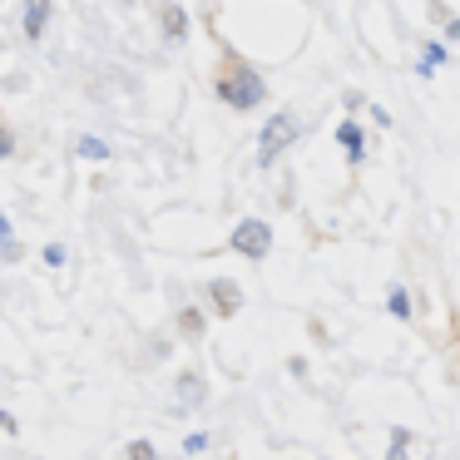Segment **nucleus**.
Instances as JSON below:
<instances>
[{"instance_id": "nucleus-1", "label": "nucleus", "mask_w": 460, "mask_h": 460, "mask_svg": "<svg viewBox=\"0 0 460 460\" xmlns=\"http://www.w3.org/2000/svg\"><path fill=\"white\" fill-rule=\"evenodd\" d=\"M218 94H223V104H233V110H252L268 90H262L258 70H248V65H228V70L218 75Z\"/></svg>"}, {"instance_id": "nucleus-2", "label": "nucleus", "mask_w": 460, "mask_h": 460, "mask_svg": "<svg viewBox=\"0 0 460 460\" xmlns=\"http://www.w3.org/2000/svg\"><path fill=\"white\" fill-rule=\"evenodd\" d=\"M297 134H302L297 114H272L268 129H262V139H258V159H262V164H272L282 149H288V144H297Z\"/></svg>"}, {"instance_id": "nucleus-3", "label": "nucleus", "mask_w": 460, "mask_h": 460, "mask_svg": "<svg viewBox=\"0 0 460 460\" xmlns=\"http://www.w3.org/2000/svg\"><path fill=\"white\" fill-rule=\"evenodd\" d=\"M228 248H238L243 258H262V252L272 248V228L262 218H248V223H238V228H233Z\"/></svg>"}, {"instance_id": "nucleus-4", "label": "nucleus", "mask_w": 460, "mask_h": 460, "mask_svg": "<svg viewBox=\"0 0 460 460\" xmlns=\"http://www.w3.org/2000/svg\"><path fill=\"white\" fill-rule=\"evenodd\" d=\"M208 297H213V307L223 312V317H238L243 312V292H238V282H208Z\"/></svg>"}, {"instance_id": "nucleus-5", "label": "nucleus", "mask_w": 460, "mask_h": 460, "mask_svg": "<svg viewBox=\"0 0 460 460\" xmlns=\"http://www.w3.org/2000/svg\"><path fill=\"white\" fill-rule=\"evenodd\" d=\"M45 21H50V0H25V35L31 40L45 35Z\"/></svg>"}, {"instance_id": "nucleus-6", "label": "nucleus", "mask_w": 460, "mask_h": 460, "mask_svg": "<svg viewBox=\"0 0 460 460\" xmlns=\"http://www.w3.org/2000/svg\"><path fill=\"white\" fill-rule=\"evenodd\" d=\"M179 401H183V411H199L203 406V376H193V371H189V376L179 381Z\"/></svg>"}, {"instance_id": "nucleus-7", "label": "nucleus", "mask_w": 460, "mask_h": 460, "mask_svg": "<svg viewBox=\"0 0 460 460\" xmlns=\"http://www.w3.org/2000/svg\"><path fill=\"white\" fill-rule=\"evenodd\" d=\"M164 31H169V40H179V35L189 31V21H183L179 5H164Z\"/></svg>"}, {"instance_id": "nucleus-8", "label": "nucleus", "mask_w": 460, "mask_h": 460, "mask_svg": "<svg viewBox=\"0 0 460 460\" xmlns=\"http://www.w3.org/2000/svg\"><path fill=\"white\" fill-rule=\"evenodd\" d=\"M341 144H347V159L361 164V134H357V124H341Z\"/></svg>"}, {"instance_id": "nucleus-9", "label": "nucleus", "mask_w": 460, "mask_h": 460, "mask_svg": "<svg viewBox=\"0 0 460 460\" xmlns=\"http://www.w3.org/2000/svg\"><path fill=\"white\" fill-rule=\"evenodd\" d=\"M129 460H159V450L149 440H129Z\"/></svg>"}, {"instance_id": "nucleus-10", "label": "nucleus", "mask_w": 460, "mask_h": 460, "mask_svg": "<svg viewBox=\"0 0 460 460\" xmlns=\"http://www.w3.org/2000/svg\"><path fill=\"white\" fill-rule=\"evenodd\" d=\"M179 327H183V337H199V332H203V317H199V312H183Z\"/></svg>"}, {"instance_id": "nucleus-11", "label": "nucleus", "mask_w": 460, "mask_h": 460, "mask_svg": "<svg viewBox=\"0 0 460 460\" xmlns=\"http://www.w3.org/2000/svg\"><path fill=\"white\" fill-rule=\"evenodd\" d=\"M391 312H396V317H411V297H406V292H391Z\"/></svg>"}, {"instance_id": "nucleus-12", "label": "nucleus", "mask_w": 460, "mask_h": 460, "mask_svg": "<svg viewBox=\"0 0 460 460\" xmlns=\"http://www.w3.org/2000/svg\"><path fill=\"white\" fill-rule=\"evenodd\" d=\"M208 446H213V440L203 436V430H199V436H189V440H183V450H189V456H203V450H208Z\"/></svg>"}, {"instance_id": "nucleus-13", "label": "nucleus", "mask_w": 460, "mask_h": 460, "mask_svg": "<svg viewBox=\"0 0 460 460\" xmlns=\"http://www.w3.org/2000/svg\"><path fill=\"white\" fill-rule=\"evenodd\" d=\"M80 154L84 159H104V144L100 139H80Z\"/></svg>"}, {"instance_id": "nucleus-14", "label": "nucleus", "mask_w": 460, "mask_h": 460, "mask_svg": "<svg viewBox=\"0 0 460 460\" xmlns=\"http://www.w3.org/2000/svg\"><path fill=\"white\" fill-rule=\"evenodd\" d=\"M11 243H15V228H11V218L0 213V248H11Z\"/></svg>"}, {"instance_id": "nucleus-15", "label": "nucleus", "mask_w": 460, "mask_h": 460, "mask_svg": "<svg viewBox=\"0 0 460 460\" xmlns=\"http://www.w3.org/2000/svg\"><path fill=\"white\" fill-rule=\"evenodd\" d=\"M391 440H396V446H391V460H406V430H396Z\"/></svg>"}, {"instance_id": "nucleus-16", "label": "nucleus", "mask_w": 460, "mask_h": 460, "mask_svg": "<svg viewBox=\"0 0 460 460\" xmlns=\"http://www.w3.org/2000/svg\"><path fill=\"white\" fill-rule=\"evenodd\" d=\"M45 262H50V268H60V262H65V248H60V243H50V248H45Z\"/></svg>"}, {"instance_id": "nucleus-17", "label": "nucleus", "mask_w": 460, "mask_h": 460, "mask_svg": "<svg viewBox=\"0 0 460 460\" xmlns=\"http://www.w3.org/2000/svg\"><path fill=\"white\" fill-rule=\"evenodd\" d=\"M11 149H15V139H11V129H0V159H11Z\"/></svg>"}, {"instance_id": "nucleus-18", "label": "nucleus", "mask_w": 460, "mask_h": 460, "mask_svg": "<svg viewBox=\"0 0 460 460\" xmlns=\"http://www.w3.org/2000/svg\"><path fill=\"white\" fill-rule=\"evenodd\" d=\"M0 426H5V430H15V416H5V411H0Z\"/></svg>"}]
</instances>
